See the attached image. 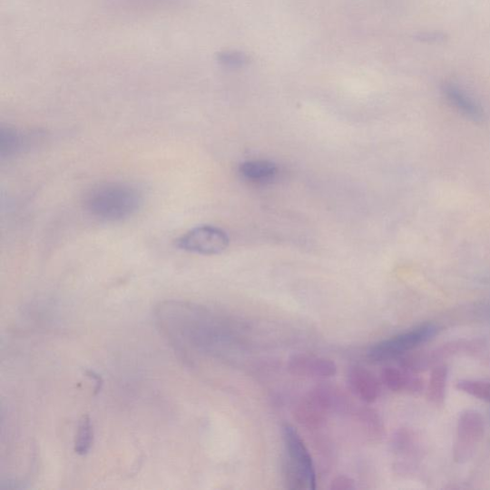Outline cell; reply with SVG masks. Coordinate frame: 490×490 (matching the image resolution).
Wrapping results in <instances>:
<instances>
[{"label":"cell","mask_w":490,"mask_h":490,"mask_svg":"<svg viewBox=\"0 0 490 490\" xmlns=\"http://www.w3.org/2000/svg\"><path fill=\"white\" fill-rule=\"evenodd\" d=\"M230 239L220 227L200 225L181 235L177 240L181 250L205 256L219 255L230 247Z\"/></svg>","instance_id":"obj_5"},{"label":"cell","mask_w":490,"mask_h":490,"mask_svg":"<svg viewBox=\"0 0 490 490\" xmlns=\"http://www.w3.org/2000/svg\"><path fill=\"white\" fill-rule=\"evenodd\" d=\"M288 370L291 375L297 377L329 378L338 374V366L328 358L297 354L289 358Z\"/></svg>","instance_id":"obj_7"},{"label":"cell","mask_w":490,"mask_h":490,"mask_svg":"<svg viewBox=\"0 0 490 490\" xmlns=\"http://www.w3.org/2000/svg\"><path fill=\"white\" fill-rule=\"evenodd\" d=\"M456 388L471 397L490 404V381L481 379H461Z\"/></svg>","instance_id":"obj_16"},{"label":"cell","mask_w":490,"mask_h":490,"mask_svg":"<svg viewBox=\"0 0 490 490\" xmlns=\"http://www.w3.org/2000/svg\"><path fill=\"white\" fill-rule=\"evenodd\" d=\"M329 488L331 490L355 489L356 484L352 478H349L346 475H339L331 481Z\"/></svg>","instance_id":"obj_18"},{"label":"cell","mask_w":490,"mask_h":490,"mask_svg":"<svg viewBox=\"0 0 490 490\" xmlns=\"http://www.w3.org/2000/svg\"><path fill=\"white\" fill-rule=\"evenodd\" d=\"M348 407L345 396L335 387H319L309 391L293 408L297 423L307 429H319L330 412Z\"/></svg>","instance_id":"obj_2"},{"label":"cell","mask_w":490,"mask_h":490,"mask_svg":"<svg viewBox=\"0 0 490 490\" xmlns=\"http://www.w3.org/2000/svg\"><path fill=\"white\" fill-rule=\"evenodd\" d=\"M485 309L487 310L486 315H487L488 318H490V305L485 307Z\"/></svg>","instance_id":"obj_19"},{"label":"cell","mask_w":490,"mask_h":490,"mask_svg":"<svg viewBox=\"0 0 490 490\" xmlns=\"http://www.w3.org/2000/svg\"><path fill=\"white\" fill-rule=\"evenodd\" d=\"M283 439L288 453V461L299 469L306 478L309 488H317V471L302 436L292 426L284 425Z\"/></svg>","instance_id":"obj_6"},{"label":"cell","mask_w":490,"mask_h":490,"mask_svg":"<svg viewBox=\"0 0 490 490\" xmlns=\"http://www.w3.org/2000/svg\"><path fill=\"white\" fill-rule=\"evenodd\" d=\"M442 93L450 106L465 118L475 122L485 120V112L480 102L458 83H445Z\"/></svg>","instance_id":"obj_8"},{"label":"cell","mask_w":490,"mask_h":490,"mask_svg":"<svg viewBox=\"0 0 490 490\" xmlns=\"http://www.w3.org/2000/svg\"><path fill=\"white\" fill-rule=\"evenodd\" d=\"M448 381V368L445 365L434 368L427 390V397L432 405L442 407L444 405Z\"/></svg>","instance_id":"obj_14"},{"label":"cell","mask_w":490,"mask_h":490,"mask_svg":"<svg viewBox=\"0 0 490 490\" xmlns=\"http://www.w3.org/2000/svg\"><path fill=\"white\" fill-rule=\"evenodd\" d=\"M347 379L349 389L366 404H374L379 398L381 383L365 367L356 365L349 368Z\"/></svg>","instance_id":"obj_9"},{"label":"cell","mask_w":490,"mask_h":490,"mask_svg":"<svg viewBox=\"0 0 490 490\" xmlns=\"http://www.w3.org/2000/svg\"><path fill=\"white\" fill-rule=\"evenodd\" d=\"M248 57L241 52L229 50L220 52L218 55V62L227 68L236 69L248 64Z\"/></svg>","instance_id":"obj_17"},{"label":"cell","mask_w":490,"mask_h":490,"mask_svg":"<svg viewBox=\"0 0 490 490\" xmlns=\"http://www.w3.org/2000/svg\"><path fill=\"white\" fill-rule=\"evenodd\" d=\"M277 172L276 165L269 161H250L240 166V172L243 179L258 183L272 181Z\"/></svg>","instance_id":"obj_12"},{"label":"cell","mask_w":490,"mask_h":490,"mask_svg":"<svg viewBox=\"0 0 490 490\" xmlns=\"http://www.w3.org/2000/svg\"><path fill=\"white\" fill-rule=\"evenodd\" d=\"M381 381L396 393L416 394L425 387L424 380L405 368L387 367L381 372Z\"/></svg>","instance_id":"obj_10"},{"label":"cell","mask_w":490,"mask_h":490,"mask_svg":"<svg viewBox=\"0 0 490 490\" xmlns=\"http://www.w3.org/2000/svg\"><path fill=\"white\" fill-rule=\"evenodd\" d=\"M27 143V136L20 131L13 127L0 128V156L3 160L21 152Z\"/></svg>","instance_id":"obj_13"},{"label":"cell","mask_w":490,"mask_h":490,"mask_svg":"<svg viewBox=\"0 0 490 490\" xmlns=\"http://www.w3.org/2000/svg\"><path fill=\"white\" fill-rule=\"evenodd\" d=\"M437 331L439 329L434 324L419 325L375 344L368 351V358L374 362H385L400 358L431 340L437 334Z\"/></svg>","instance_id":"obj_3"},{"label":"cell","mask_w":490,"mask_h":490,"mask_svg":"<svg viewBox=\"0 0 490 490\" xmlns=\"http://www.w3.org/2000/svg\"><path fill=\"white\" fill-rule=\"evenodd\" d=\"M485 419L476 410L461 413L453 446V459L465 464L475 456L485 436Z\"/></svg>","instance_id":"obj_4"},{"label":"cell","mask_w":490,"mask_h":490,"mask_svg":"<svg viewBox=\"0 0 490 490\" xmlns=\"http://www.w3.org/2000/svg\"><path fill=\"white\" fill-rule=\"evenodd\" d=\"M394 451L404 458L398 467L406 472L414 470L422 456L421 442L418 436L412 430L401 429L394 436Z\"/></svg>","instance_id":"obj_11"},{"label":"cell","mask_w":490,"mask_h":490,"mask_svg":"<svg viewBox=\"0 0 490 490\" xmlns=\"http://www.w3.org/2000/svg\"><path fill=\"white\" fill-rule=\"evenodd\" d=\"M93 436L92 419L90 416L83 415L79 422L74 446V450L80 456H84L90 452L93 444Z\"/></svg>","instance_id":"obj_15"},{"label":"cell","mask_w":490,"mask_h":490,"mask_svg":"<svg viewBox=\"0 0 490 490\" xmlns=\"http://www.w3.org/2000/svg\"><path fill=\"white\" fill-rule=\"evenodd\" d=\"M143 202L142 191L125 182H103L87 191L84 208L92 217L107 222L128 220Z\"/></svg>","instance_id":"obj_1"}]
</instances>
